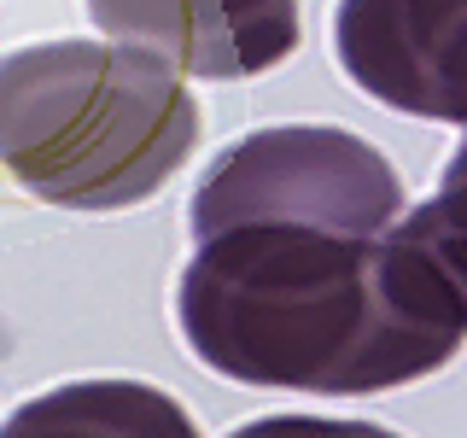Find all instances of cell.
I'll return each instance as SVG.
<instances>
[{
  "label": "cell",
  "mask_w": 467,
  "mask_h": 438,
  "mask_svg": "<svg viewBox=\"0 0 467 438\" xmlns=\"http://www.w3.org/2000/svg\"><path fill=\"white\" fill-rule=\"evenodd\" d=\"M88 18L175 77H263L298 47V0H88Z\"/></svg>",
  "instance_id": "277c9868"
},
{
  "label": "cell",
  "mask_w": 467,
  "mask_h": 438,
  "mask_svg": "<svg viewBox=\"0 0 467 438\" xmlns=\"http://www.w3.org/2000/svg\"><path fill=\"white\" fill-rule=\"evenodd\" d=\"M0 438H199V427L146 380H70L18 403Z\"/></svg>",
  "instance_id": "5b68a950"
},
{
  "label": "cell",
  "mask_w": 467,
  "mask_h": 438,
  "mask_svg": "<svg viewBox=\"0 0 467 438\" xmlns=\"http://www.w3.org/2000/svg\"><path fill=\"white\" fill-rule=\"evenodd\" d=\"M234 438H398L391 427L374 421H327V415H263L245 421Z\"/></svg>",
  "instance_id": "52a82bcc"
},
{
  "label": "cell",
  "mask_w": 467,
  "mask_h": 438,
  "mask_svg": "<svg viewBox=\"0 0 467 438\" xmlns=\"http://www.w3.org/2000/svg\"><path fill=\"white\" fill-rule=\"evenodd\" d=\"M403 187L275 164L204 170L175 281L187 350L240 386L362 398L438 374L467 339L432 263L391 228Z\"/></svg>",
  "instance_id": "6da1fadb"
},
{
  "label": "cell",
  "mask_w": 467,
  "mask_h": 438,
  "mask_svg": "<svg viewBox=\"0 0 467 438\" xmlns=\"http://www.w3.org/2000/svg\"><path fill=\"white\" fill-rule=\"evenodd\" d=\"M333 53L379 106L467 123V0H339Z\"/></svg>",
  "instance_id": "3957f363"
},
{
  "label": "cell",
  "mask_w": 467,
  "mask_h": 438,
  "mask_svg": "<svg viewBox=\"0 0 467 438\" xmlns=\"http://www.w3.org/2000/svg\"><path fill=\"white\" fill-rule=\"evenodd\" d=\"M398 228H403V240L432 263V275L444 281L450 304H456L462 321H467V135L456 146V158L444 164L438 199H427L420 211H409Z\"/></svg>",
  "instance_id": "8992f818"
},
{
  "label": "cell",
  "mask_w": 467,
  "mask_h": 438,
  "mask_svg": "<svg viewBox=\"0 0 467 438\" xmlns=\"http://www.w3.org/2000/svg\"><path fill=\"white\" fill-rule=\"evenodd\" d=\"M199 141V106L164 58L106 41H36L0 58V170L65 211L152 199Z\"/></svg>",
  "instance_id": "7a4b0ae2"
}]
</instances>
